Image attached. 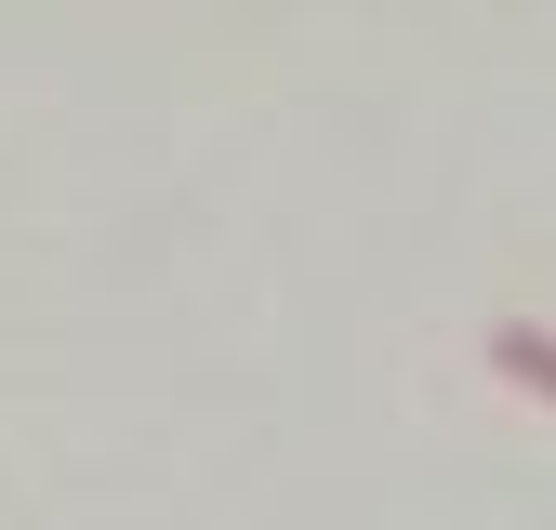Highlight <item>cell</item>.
Segmentation results:
<instances>
[{
  "mask_svg": "<svg viewBox=\"0 0 556 530\" xmlns=\"http://www.w3.org/2000/svg\"><path fill=\"white\" fill-rule=\"evenodd\" d=\"M491 358H504L517 384H543V398H556V345H543V331H530V318H504V331H491Z\"/></svg>",
  "mask_w": 556,
  "mask_h": 530,
  "instance_id": "1",
  "label": "cell"
}]
</instances>
